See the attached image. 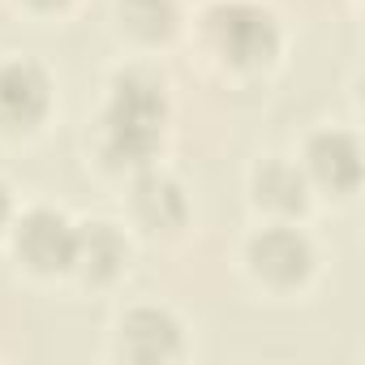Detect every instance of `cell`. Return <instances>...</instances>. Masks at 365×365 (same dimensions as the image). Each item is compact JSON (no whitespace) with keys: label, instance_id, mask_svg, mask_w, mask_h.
Segmentation results:
<instances>
[{"label":"cell","instance_id":"277c9868","mask_svg":"<svg viewBox=\"0 0 365 365\" xmlns=\"http://www.w3.org/2000/svg\"><path fill=\"white\" fill-rule=\"evenodd\" d=\"M14 245H18V258L31 267V271H69L73 267V250H78V228L56 211V207H35L22 215L18 232H14Z\"/></svg>","mask_w":365,"mask_h":365},{"label":"cell","instance_id":"4fadbf2b","mask_svg":"<svg viewBox=\"0 0 365 365\" xmlns=\"http://www.w3.org/2000/svg\"><path fill=\"white\" fill-rule=\"evenodd\" d=\"M31 5H39V9H56V5H65V0H31Z\"/></svg>","mask_w":365,"mask_h":365},{"label":"cell","instance_id":"7c38bea8","mask_svg":"<svg viewBox=\"0 0 365 365\" xmlns=\"http://www.w3.org/2000/svg\"><path fill=\"white\" fill-rule=\"evenodd\" d=\"M9 215H14V198H9V185L0 180V228L9 224Z\"/></svg>","mask_w":365,"mask_h":365},{"label":"cell","instance_id":"5b68a950","mask_svg":"<svg viewBox=\"0 0 365 365\" xmlns=\"http://www.w3.org/2000/svg\"><path fill=\"white\" fill-rule=\"evenodd\" d=\"M245 254H250L254 275L267 279V284H275V288H292V284H301L314 271V245H309V237L297 232V228H284V224L254 232Z\"/></svg>","mask_w":365,"mask_h":365},{"label":"cell","instance_id":"8fae6325","mask_svg":"<svg viewBox=\"0 0 365 365\" xmlns=\"http://www.w3.org/2000/svg\"><path fill=\"white\" fill-rule=\"evenodd\" d=\"M120 18L142 39H168L176 31V0H120Z\"/></svg>","mask_w":365,"mask_h":365},{"label":"cell","instance_id":"52a82bcc","mask_svg":"<svg viewBox=\"0 0 365 365\" xmlns=\"http://www.w3.org/2000/svg\"><path fill=\"white\" fill-rule=\"evenodd\" d=\"M305 163H309V176L318 185H327L335 194H352L356 180H361V146L344 129L314 133L309 146H305Z\"/></svg>","mask_w":365,"mask_h":365},{"label":"cell","instance_id":"6da1fadb","mask_svg":"<svg viewBox=\"0 0 365 365\" xmlns=\"http://www.w3.org/2000/svg\"><path fill=\"white\" fill-rule=\"evenodd\" d=\"M163 125H168V91L163 78L150 69H120L108 86V108L99 116V146L103 155L120 168H138L146 163L159 142H163Z\"/></svg>","mask_w":365,"mask_h":365},{"label":"cell","instance_id":"9c48e42d","mask_svg":"<svg viewBox=\"0 0 365 365\" xmlns=\"http://www.w3.org/2000/svg\"><path fill=\"white\" fill-rule=\"evenodd\" d=\"M133 207H138V215H142L150 228H168V232L180 228V224H185V215H190L185 190H180L168 172H146V176H138V185H133Z\"/></svg>","mask_w":365,"mask_h":365},{"label":"cell","instance_id":"7a4b0ae2","mask_svg":"<svg viewBox=\"0 0 365 365\" xmlns=\"http://www.w3.org/2000/svg\"><path fill=\"white\" fill-rule=\"evenodd\" d=\"M211 48L241 69H258L279 52V18L258 0H215L202 14Z\"/></svg>","mask_w":365,"mask_h":365},{"label":"cell","instance_id":"8992f818","mask_svg":"<svg viewBox=\"0 0 365 365\" xmlns=\"http://www.w3.org/2000/svg\"><path fill=\"white\" fill-rule=\"evenodd\" d=\"M116 344L133 361H172L180 356V322L163 305H138L120 318Z\"/></svg>","mask_w":365,"mask_h":365},{"label":"cell","instance_id":"ba28073f","mask_svg":"<svg viewBox=\"0 0 365 365\" xmlns=\"http://www.w3.org/2000/svg\"><path fill=\"white\" fill-rule=\"evenodd\" d=\"M129 262V241L116 224L95 220L78 228V250H73V267L86 271L91 279H112L120 267Z\"/></svg>","mask_w":365,"mask_h":365},{"label":"cell","instance_id":"30bf717a","mask_svg":"<svg viewBox=\"0 0 365 365\" xmlns=\"http://www.w3.org/2000/svg\"><path fill=\"white\" fill-rule=\"evenodd\" d=\"M254 198L271 211H301L305 207V176L297 163H284V159H267L258 172H254Z\"/></svg>","mask_w":365,"mask_h":365},{"label":"cell","instance_id":"3957f363","mask_svg":"<svg viewBox=\"0 0 365 365\" xmlns=\"http://www.w3.org/2000/svg\"><path fill=\"white\" fill-rule=\"evenodd\" d=\"M52 108V78L39 61H0V129H35Z\"/></svg>","mask_w":365,"mask_h":365}]
</instances>
